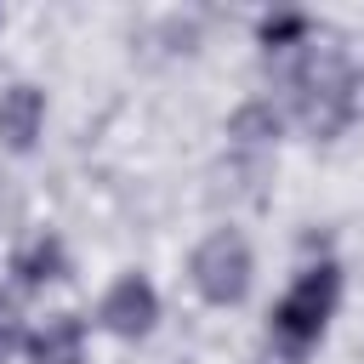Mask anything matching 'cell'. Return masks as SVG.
<instances>
[{"mask_svg":"<svg viewBox=\"0 0 364 364\" xmlns=\"http://www.w3.org/2000/svg\"><path fill=\"white\" fill-rule=\"evenodd\" d=\"M336 296H341V273H336L330 262L307 267V273L279 296V307H273V336H279L290 353H307V347L324 336V324H330V313H336Z\"/></svg>","mask_w":364,"mask_h":364,"instance_id":"6da1fadb","label":"cell"},{"mask_svg":"<svg viewBox=\"0 0 364 364\" xmlns=\"http://www.w3.org/2000/svg\"><path fill=\"white\" fill-rule=\"evenodd\" d=\"M250 273H256V262H250V245H245L233 228L210 233V239L193 250V290H199L210 307H233V301H245V290H250Z\"/></svg>","mask_w":364,"mask_h":364,"instance_id":"7a4b0ae2","label":"cell"},{"mask_svg":"<svg viewBox=\"0 0 364 364\" xmlns=\"http://www.w3.org/2000/svg\"><path fill=\"white\" fill-rule=\"evenodd\" d=\"M296 102L313 131H336L347 119V68L336 51H307V63L296 68Z\"/></svg>","mask_w":364,"mask_h":364,"instance_id":"3957f363","label":"cell"},{"mask_svg":"<svg viewBox=\"0 0 364 364\" xmlns=\"http://www.w3.org/2000/svg\"><path fill=\"white\" fill-rule=\"evenodd\" d=\"M154 318H159V296H154L148 279L125 273V279L108 284V296H102V324H108L114 336H148Z\"/></svg>","mask_w":364,"mask_h":364,"instance_id":"277c9868","label":"cell"},{"mask_svg":"<svg viewBox=\"0 0 364 364\" xmlns=\"http://www.w3.org/2000/svg\"><path fill=\"white\" fill-rule=\"evenodd\" d=\"M40 125H46V97H40L34 85H11V91L0 97V142L23 154V148H34Z\"/></svg>","mask_w":364,"mask_h":364,"instance_id":"5b68a950","label":"cell"},{"mask_svg":"<svg viewBox=\"0 0 364 364\" xmlns=\"http://www.w3.org/2000/svg\"><path fill=\"white\" fill-rule=\"evenodd\" d=\"M17 273H23V284L63 279V245H57V239H40V245H28V250L17 256Z\"/></svg>","mask_w":364,"mask_h":364,"instance_id":"8992f818","label":"cell"},{"mask_svg":"<svg viewBox=\"0 0 364 364\" xmlns=\"http://www.w3.org/2000/svg\"><path fill=\"white\" fill-rule=\"evenodd\" d=\"M301 34H307V17H296V11H284V17H267V23H262V46H267V51H273V46L284 51V40H301Z\"/></svg>","mask_w":364,"mask_h":364,"instance_id":"52a82bcc","label":"cell"},{"mask_svg":"<svg viewBox=\"0 0 364 364\" xmlns=\"http://www.w3.org/2000/svg\"><path fill=\"white\" fill-rule=\"evenodd\" d=\"M17 347H23V330H17V318H11L6 307H0V364H6V358H11Z\"/></svg>","mask_w":364,"mask_h":364,"instance_id":"ba28073f","label":"cell"}]
</instances>
